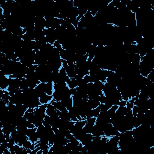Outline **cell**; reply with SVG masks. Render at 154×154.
<instances>
[{
    "label": "cell",
    "instance_id": "obj_3",
    "mask_svg": "<svg viewBox=\"0 0 154 154\" xmlns=\"http://www.w3.org/2000/svg\"><path fill=\"white\" fill-rule=\"evenodd\" d=\"M100 113H101V108H100L99 106H98L97 108L92 109V117L97 118L99 116Z\"/></svg>",
    "mask_w": 154,
    "mask_h": 154
},
{
    "label": "cell",
    "instance_id": "obj_4",
    "mask_svg": "<svg viewBox=\"0 0 154 154\" xmlns=\"http://www.w3.org/2000/svg\"><path fill=\"white\" fill-rule=\"evenodd\" d=\"M28 140H29V141H31L33 143H34L37 142L38 140H39V139L38 138L36 134V132H35L34 134H33L32 136H31L30 137H28Z\"/></svg>",
    "mask_w": 154,
    "mask_h": 154
},
{
    "label": "cell",
    "instance_id": "obj_5",
    "mask_svg": "<svg viewBox=\"0 0 154 154\" xmlns=\"http://www.w3.org/2000/svg\"><path fill=\"white\" fill-rule=\"evenodd\" d=\"M32 143H33L31 141H29V140H28L23 144L22 147H24V148L26 149H30V147H31V146L32 145Z\"/></svg>",
    "mask_w": 154,
    "mask_h": 154
},
{
    "label": "cell",
    "instance_id": "obj_7",
    "mask_svg": "<svg viewBox=\"0 0 154 154\" xmlns=\"http://www.w3.org/2000/svg\"><path fill=\"white\" fill-rule=\"evenodd\" d=\"M126 103H127L126 101H124V100H122V101H119L118 105L121 106H126Z\"/></svg>",
    "mask_w": 154,
    "mask_h": 154
},
{
    "label": "cell",
    "instance_id": "obj_1",
    "mask_svg": "<svg viewBox=\"0 0 154 154\" xmlns=\"http://www.w3.org/2000/svg\"><path fill=\"white\" fill-rule=\"evenodd\" d=\"M53 99V96L52 95H48L47 94H45V95L39 98V101L41 104H45L47 105L49 103L51 102V101Z\"/></svg>",
    "mask_w": 154,
    "mask_h": 154
},
{
    "label": "cell",
    "instance_id": "obj_2",
    "mask_svg": "<svg viewBox=\"0 0 154 154\" xmlns=\"http://www.w3.org/2000/svg\"><path fill=\"white\" fill-rule=\"evenodd\" d=\"M94 126H95V125H93V124H91V123L87 122L86 124H85L84 127H83V129H84V131H85L86 133L92 134V132Z\"/></svg>",
    "mask_w": 154,
    "mask_h": 154
},
{
    "label": "cell",
    "instance_id": "obj_6",
    "mask_svg": "<svg viewBox=\"0 0 154 154\" xmlns=\"http://www.w3.org/2000/svg\"><path fill=\"white\" fill-rule=\"evenodd\" d=\"M83 79H84V80L86 81V83H92L91 77H90V75L89 74L86 75L84 76V77H83Z\"/></svg>",
    "mask_w": 154,
    "mask_h": 154
}]
</instances>
